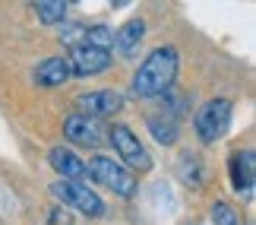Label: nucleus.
<instances>
[{
    "instance_id": "f03ea898",
    "label": "nucleus",
    "mask_w": 256,
    "mask_h": 225,
    "mask_svg": "<svg viewBox=\"0 0 256 225\" xmlns=\"http://www.w3.org/2000/svg\"><path fill=\"white\" fill-rule=\"evenodd\" d=\"M231 117H234L231 99H209L193 117V130H196V136H200V143H206V146L218 143L222 136L228 133Z\"/></svg>"
},
{
    "instance_id": "f8f14e48",
    "label": "nucleus",
    "mask_w": 256,
    "mask_h": 225,
    "mask_svg": "<svg viewBox=\"0 0 256 225\" xmlns=\"http://www.w3.org/2000/svg\"><path fill=\"white\" fill-rule=\"evenodd\" d=\"M146 32H149V26H146V19H130V23H124L120 29H117V35H114V48H117V54H124V57H133L136 51H140V45L146 42Z\"/></svg>"
},
{
    "instance_id": "39448f33",
    "label": "nucleus",
    "mask_w": 256,
    "mask_h": 225,
    "mask_svg": "<svg viewBox=\"0 0 256 225\" xmlns=\"http://www.w3.org/2000/svg\"><path fill=\"white\" fill-rule=\"evenodd\" d=\"M51 193L64 203V206L82 212V216H88V219L104 216V200L98 197V193L88 187V184H80V181H60V178H57V181L51 184Z\"/></svg>"
},
{
    "instance_id": "2eb2a0df",
    "label": "nucleus",
    "mask_w": 256,
    "mask_h": 225,
    "mask_svg": "<svg viewBox=\"0 0 256 225\" xmlns=\"http://www.w3.org/2000/svg\"><path fill=\"white\" fill-rule=\"evenodd\" d=\"M80 45H88V48H102V51H111L114 48V29H108V26H82V32H80ZM76 48V45H73Z\"/></svg>"
},
{
    "instance_id": "f257e3e1",
    "label": "nucleus",
    "mask_w": 256,
    "mask_h": 225,
    "mask_svg": "<svg viewBox=\"0 0 256 225\" xmlns=\"http://www.w3.org/2000/svg\"><path fill=\"white\" fill-rule=\"evenodd\" d=\"M177 70H180V54L174 45H162L149 51V57L133 73V95L140 99H162L164 92L174 89Z\"/></svg>"
},
{
    "instance_id": "9d476101",
    "label": "nucleus",
    "mask_w": 256,
    "mask_h": 225,
    "mask_svg": "<svg viewBox=\"0 0 256 225\" xmlns=\"http://www.w3.org/2000/svg\"><path fill=\"white\" fill-rule=\"evenodd\" d=\"M32 80L38 86H44V89H57V86L73 80V67H70V61H66V54L44 57V61L32 70Z\"/></svg>"
},
{
    "instance_id": "7ed1b4c3",
    "label": "nucleus",
    "mask_w": 256,
    "mask_h": 225,
    "mask_svg": "<svg viewBox=\"0 0 256 225\" xmlns=\"http://www.w3.org/2000/svg\"><path fill=\"white\" fill-rule=\"evenodd\" d=\"M86 178H92L95 184L108 187L117 197H133L136 193V178L133 171H126L117 159H108V155H92L86 162Z\"/></svg>"
},
{
    "instance_id": "20e7f679",
    "label": "nucleus",
    "mask_w": 256,
    "mask_h": 225,
    "mask_svg": "<svg viewBox=\"0 0 256 225\" xmlns=\"http://www.w3.org/2000/svg\"><path fill=\"white\" fill-rule=\"evenodd\" d=\"M108 143L114 146L117 162H120L126 171H149L152 168L149 149L140 143V136H136L126 124H114L111 130H108Z\"/></svg>"
},
{
    "instance_id": "f3484780",
    "label": "nucleus",
    "mask_w": 256,
    "mask_h": 225,
    "mask_svg": "<svg viewBox=\"0 0 256 225\" xmlns=\"http://www.w3.org/2000/svg\"><path fill=\"white\" fill-rule=\"evenodd\" d=\"M212 222L215 225H240L238 222V212H234L231 203H224V200H215L212 203Z\"/></svg>"
},
{
    "instance_id": "6e6552de",
    "label": "nucleus",
    "mask_w": 256,
    "mask_h": 225,
    "mask_svg": "<svg viewBox=\"0 0 256 225\" xmlns=\"http://www.w3.org/2000/svg\"><path fill=\"white\" fill-rule=\"evenodd\" d=\"M66 61L73 67V76H95L111 67V51H102V48H88V45H76L70 48Z\"/></svg>"
},
{
    "instance_id": "ddd939ff",
    "label": "nucleus",
    "mask_w": 256,
    "mask_h": 225,
    "mask_svg": "<svg viewBox=\"0 0 256 225\" xmlns=\"http://www.w3.org/2000/svg\"><path fill=\"white\" fill-rule=\"evenodd\" d=\"M146 127H149V133H152L162 146H174L177 136H180V127H177V121H174L171 114H149Z\"/></svg>"
},
{
    "instance_id": "1a4fd4ad",
    "label": "nucleus",
    "mask_w": 256,
    "mask_h": 225,
    "mask_svg": "<svg viewBox=\"0 0 256 225\" xmlns=\"http://www.w3.org/2000/svg\"><path fill=\"white\" fill-rule=\"evenodd\" d=\"M228 174H231V187L250 197L253 193V178H256V155L253 149H238L228 159Z\"/></svg>"
},
{
    "instance_id": "0eeeda50",
    "label": "nucleus",
    "mask_w": 256,
    "mask_h": 225,
    "mask_svg": "<svg viewBox=\"0 0 256 225\" xmlns=\"http://www.w3.org/2000/svg\"><path fill=\"white\" fill-rule=\"evenodd\" d=\"M64 136L70 143H76V146H86V149H102L104 146V130H102V124L98 121H92V117H86V114H70L64 121Z\"/></svg>"
},
{
    "instance_id": "423d86ee",
    "label": "nucleus",
    "mask_w": 256,
    "mask_h": 225,
    "mask_svg": "<svg viewBox=\"0 0 256 225\" xmlns=\"http://www.w3.org/2000/svg\"><path fill=\"white\" fill-rule=\"evenodd\" d=\"M124 108V95L114 92V89H92V92H82L76 95V114H86L98 121V117H111Z\"/></svg>"
},
{
    "instance_id": "4468645a",
    "label": "nucleus",
    "mask_w": 256,
    "mask_h": 225,
    "mask_svg": "<svg viewBox=\"0 0 256 225\" xmlns=\"http://www.w3.org/2000/svg\"><path fill=\"white\" fill-rule=\"evenodd\" d=\"M177 178H180L186 187H202V178H206V171H202V162H200V155H193V152H184L180 159H177Z\"/></svg>"
},
{
    "instance_id": "dca6fc26",
    "label": "nucleus",
    "mask_w": 256,
    "mask_h": 225,
    "mask_svg": "<svg viewBox=\"0 0 256 225\" xmlns=\"http://www.w3.org/2000/svg\"><path fill=\"white\" fill-rule=\"evenodd\" d=\"M32 10H35V16L42 19L44 26H57V23H64V16H66V4H64V0H54V4L38 0Z\"/></svg>"
},
{
    "instance_id": "9b49d317",
    "label": "nucleus",
    "mask_w": 256,
    "mask_h": 225,
    "mask_svg": "<svg viewBox=\"0 0 256 225\" xmlns=\"http://www.w3.org/2000/svg\"><path fill=\"white\" fill-rule=\"evenodd\" d=\"M48 165L60 174V181H80V184H86V162L73 149H66V146H54V149L48 152Z\"/></svg>"
}]
</instances>
